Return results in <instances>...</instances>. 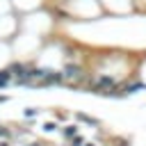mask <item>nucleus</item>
I'll use <instances>...</instances> for the list:
<instances>
[{
	"mask_svg": "<svg viewBox=\"0 0 146 146\" xmlns=\"http://www.w3.org/2000/svg\"><path fill=\"white\" fill-rule=\"evenodd\" d=\"M0 146H11V144L9 141H0Z\"/></svg>",
	"mask_w": 146,
	"mask_h": 146,
	"instance_id": "9",
	"label": "nucleus"
},
{
	"mask_svg": "<svg viewBox=\"0 0 146 146\" xmlns=\"http://www.w3.org/2000/svg\"><path fill=\"white\" fill-rule=\"evenodd\" d=\"M52 130H57V123H46V132H52Z\"/></svg>",
	"mask_w": 146,
	"mask_h": 146,
	"instance_id": "8",
	"label": "nucleus"
},
{
	"mask_svg": "<svg viewBox=\"0 0 146 146\" xmlns=\"http://www.w3.org/2000/svg\"><path fill=\"white\" fill-rule=\"evenodd\" d=\"M36 114H39L36 107H27V110H25V116H27V119H30V116H36Z\"/></svg>",
	"mask_w": 146,
	"mask_h": 146,
	"instance_id": "7",
	"label": "nucleus"
},
{
	"mask_svg": "<svg viewBox=\"0 0 146 146\" xmlns=\"http://www.w3.org/2000/svg\"><path fill=\"white\" fill-rule=\"evenodd\" d=\"M11 139H14V132H11L9 128L0 125V141H11Z\"/></svg>",
	"mask_w": 146,
	"mask_h": 146,
	"instance_id": "3",
	"label": "nucleus"
},
{
	"mask_svg": "<svg viewBox=\"0 0 146 146\" xmlns=\"http://www.w3.org/2000/svg\"><path fill=\"white\" fill-rule=\"evenodd\" d=\"M62 75H64V80H80L82 78V68L80 66H66L64 71H62Z\"/></svg>",
	"mask_w": 146,
	"mask_h": 146,
	"instance_id": "1",
	"label": "nucleus"
},
{
	"mask_svg": "<svg viewBox=\"0 0 146 146\" xmlns=\"http://www.w3.org/2000/svg\"><path fill=\"white\" fill-rule=\"evenodd\" d=\"M75 119H78V121H82V123H87V125H98V121H96V119H91V116H87V114H82V112H80V114H75Z\"/></svg>",
	"mask_w": 146,
	"mask_h": 146,
	"instance_id": "4",
	"label": "nucleus"
},
{
	"mask_svg": "<svg viewBox=\"0 0 146 146\" xmlns=\"http://www.w3.org/2000/svg\"><path fill=\"white\" fill-rule=\"evenodd\" d=\"M84 146H96V144H89V141H87V144H84Z\"/></svg>",
	"mask_w": 146,
	"mask_h": 146,
	"instance_id": "10",
	"label": "nucleus"
},
{
	"mask_svg": "<svg viewBox=\"0 0 146 146\" xmlns=\"http://www.w3.org/2000/svg\"><path fill=\"white\" fill-rule=\"evenodd\" d=\"M11 82V73L9 71H0V87H7Z\"/></svg>",
	"mask_w": 146,
	"mask_h": 146,
	"instance_id": "5",
	"label": "nucleus"
},
{
	"mask_svg": "<svg viewBox=\"0 0 146 146\" xmlns=\"http://www.w3.org/2000/svg\"><path fill=\"white\" fill-rule=\"evenodd\" d=\"M84 144H87V141H84V137H80V135L71 139V146H84Z\"/></svg>",
	"mask_w": 146,
	"mask_h": 146,
	"instance_id": "6",
	"label": "nucleus"
},
{
	"mask_svg": "<svg viewBox=\"0 0 146 146\" xmlns=\"http://www.w3.org/2000/svg\"><path fill=\"white\" fill-rule=\"evenodd\" d=\"M62 132H64V137H66V139H73V137H78V135H80V132H78V125H75V123H73V125H66V128H64Z\"/></svg>",
	"mask_w": 146,
	"mask_h": 146,
	"instance_id": "2",
	"label": "nucleus"
}]
</instances>
